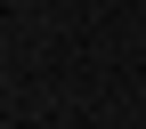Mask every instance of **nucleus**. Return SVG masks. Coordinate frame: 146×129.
Here are the masks:
<instances>
[]
</instances>
